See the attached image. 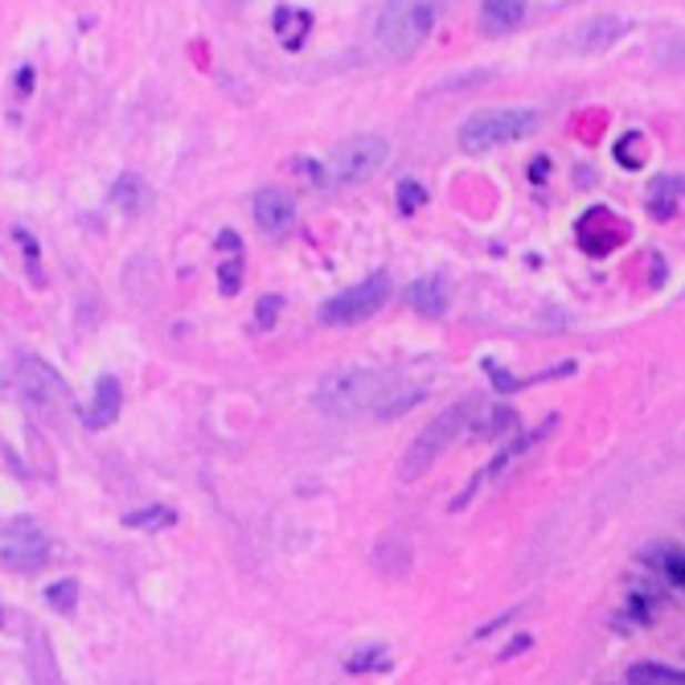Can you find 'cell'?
Returning a JSON list of instances; mask_svg holds the SVG:
<instances>
[{
  "instance_id": "2e32d148",
  "label": "cell",
  "mask_w": 685,
  "mask_h": 685,
  "mask_svg": "<svg viewBox=\"0 0 685 685\" xmlns=\"http://www.w3.org/2000/svg\"><path fill=\"white\" fill-rule=\"evenodd\" d=\"M685 193V177H657L653 181V189H648V210L657 218H673V205H677V198Z\"/></svg>"
},
{
  "instance_id": "277c9868",
  "label": "cell",
  "mask_w": 685,
  "mask_h": 685,
  "mask_svg": "<svg viewBox=\"0 0 685 685\" xmlns=\"http://www.w3.org/2000/svg\"><path fill=\"white\" fill-rule=\"evenodd\" d=\"M537 128V111L530 108H488L476 111L464 120L460 128V144L464 152H484V149H501V144H513Z\"/></svg>"
},
{
  "instance_id": "5b68a950",
  "label": "cell",
  "mask_w": 685,
  "mask_h": 685,
  "mask_svg": "<svg viewBox=\"0 0 685 685\" xmlns=\"http://www.w3.org/2000/svg\"><path fill=\"white\" fill-rule=\"evenodd\" d=\"M382 304H390V275L386 271H374V275H365L357 288H345L341 296L329 300L321 309V321L324 324H357V321H365V316H374Z\"/></svg>"
},
{
  "instance_id": "484cf974",
  "label": "cell",
  "mask_w": 685,
  "mask_h": 685,
  "mask_svg": "<svg viewBox=\"0 0 685 685\" xmlns=\"http://www.w3.org/2000/svg\"><path fill=\"white\" fill-rule=\"evenodd\" d=\"M682 685H685V673H682Z\"/></svg>"
},
{
  "instance_id": "8992f818",
  "label": "cell",
  "mask_w": 685,
  "mask_h": 685,
  "mask_svg": "<svg viewBox=\"0 0 685 685\" xmlns=\"http://www.w3.org/2000/svg\"><path fill=\"white\" fill-rule=\"evenodd\" d=\"M386 161H390V144L382 140V135H353V140H345V144L333 152L329 173H333V181L350 185V181L374 177Z\"/></svg>"
},
{
  "instance_id": "3957f363",
  "label": "cell",
  "mask_w": 685,
  "mask_h": 685,
  "mask_svg": "<svg viewBox=\"0 0 685 685\" xmlns=\"http://www.w3.org/2000/svg\"><path fill=\"white\" fill-rule=\"evenodd\" d=\"M431 26H435V4H382L374 17L377 54L403 62L423 46Z\"/></svg>"
},
{
  "instance_id": "30bf717a",
  "label": "cell",
  "mask_w": 685,
  "mask_h": 685,
  "mask_svg": "<svg viewBox=\"0 0 685 685\" xmlns=\"http://www.w3.org/2000/svg\"><path fill=\"white\" fill-rule=\"evenodd\" d=\"M406 304L419 312V316H444L447 304H452V280H447L444 271H431L423 280H415L406 288Z\"/></svg>"
},
{
  "instance_id": "d6986e66",
  "label": "cell",
  "mask_w": 685,
  "mask_h": 685,
  "mask_svg": "<svg viewBox=\"0 0 685 685\" xmlns=\"http://www.w3.org/2000/svg\"><path fill=\"white\" fill-rule=\"evenodd\" d=\"M46 604L54 607V612H62V616H70V612L79 607V583H74V578L50 583V587H46Z\"/></svg>"
},
{
  "instance_id": "6da1fadb",
  "label": "cell",
  "mask_w": 685,
  "mask_h": 685,
  "mask_svg": "<svg viewBox=\"0 0 685 685\" xmlns=\"http://www.w3.org/2000/svg\"><path fill=\"white\" fill-rule=\"evenodd\" d=\"M427 382L399 370H341L316 386V406L336 419H399L427 399Z\"/></svg>"
},
{
  "instance_id": "7c38bea8",
  "label": "cell",
  "mask_w": 685,
  "mask_h": 685,
  "mask_svg": "<svg viewBox=\"0 0 685 685\" xmlns=\"http://www.w3.org/2000/svg\"><path fill=\"white\" fill-rule=\"evenodd\" d=\"M29 677H33V685H62L54 669V648L41 628H29Z\"/></svg>"
},
{
  "instance_id": "8fae6325",
  "label": "cell",
  "mask_w": 685,
  "mask_h": 685,
  "mask_svg": "<svg viewBox=\"0 0 685 685\" xmlns=\"http://www.w3.org/2000/svg\"><path fill=\"white\" fill-rule=\"evenodd\" d=\"M120 406H123V390H120V382L111 374H103L99 382H94V399H91V406H87V415H82V423L91 431H103V427H111L115 419H120Z\"/></svg>"
},
{
  "instance_id": "4316f807",
  "label": "cell",
  "mask_w": 685,
  "mask_h": 685,
  "mask_svg": "<svg viewBox=\"0 0 685 685\" xmlns=\"http://www.w3.org/2000/svg\"><path fill=\"white\" fill-rule=\"evenodd\" d=\"M0 619H4V612H0Z\"/></svg>"
},
{
  "instance_id": "5bb4252c",
  "label": "cell",
  "mask_w": 685,
  "mask_h": 685,
  "mask_svg": "<svg viewBox=\"0 0 685 685\" xmlns=\"http://www.w3.org/2000/svg\"><path fill=\"white\" fill-rule=\"evenodd\" d=\"M624 29L628 26H624L619 17H592V21L575 33V50H607L612 41H619Z\"/></svg>"
},
{
  "instance_id": "4fadbf2b",
  "label": "cell",
  "mask_w": 685,
  "mask_h": 685,
  "mask_svg": "<svg viewBox=\"0 0 685 685\" xmlns=\"http://www.w3.org/2000/svg\"><path fill=\"white\" fill-rule=\"evenodd\" d=\"M525 21V4L522 0H484L481 4V26L488 33H510Z\"/></svg>"
},
{
  "instance_id": "ba28073f",
  "label": "cell",
  "mask_w": 685,
  "mask_h": 685,
  "mask_svg": "<svg viewBox=\"0 0 685 685\" xmlns=\"http://www.w3.org/2000/svg\"><path fill=\"white\" fill-rule=\"evenodd\" d=\"M17 382H21V390L41 406H67L70 403V386L58 377L54 365L41 362L38 353H17Z\"/></svg>"
},
{
  "instance_id": "cb8c5ba5",
  "label": "cell",
  "mask_w": 685,
  "mask_h": 685,
  "mask_svg": "<svg viewBox=\"0 0 685 685\" xmlns=\"http://www.w3.org/2000/svg\"><path fill=\"white\" fill-rule=\"evenodd\" d=\"M222 292H230V296L239 292V259H230L226 268H222Z\"/></svg>"
},
{
  "instance_id": "7402d4cb",
  "label": "cell",
  "mask_w": 685,
  "mask_h": 685,
  "mask_svg": "<svg viewBox=\"0 0 685 685\" xmlns=\"http://www.w3.org/2000/svg\"><path fill=\"white\" fill-rule=\"evenodd\" d=\"M665 575L673 578V587H682L685 592V554H669V558H665Z\"/></svg>"
},
{
  "instance_id": "44dd1931",
  "label": "cell",
  "mask_w": 685,
  "mask_h": 685,
  "mask_svg": "<svg viewBox=\"0 0 685 685\" xmlns=\"http://www.w3.org/2000/svg\"><path fill=\"white\" fill-rule=\"evenodd\" d=\"M280 309H283L280 296H263V300H259V312H255L259 329H271V324H275V316H280Z\"/></svg>"
},
{
  "instance_id": "d4e9b609",
  "label": "cell",
  "mask_w": 685,
  "mask_h": 685,
  "mask_svg": "<svg viewBox=\"0 0 685 685\" xmlns=\"http://www.w3.org/2000/svg\"><path fill=\"white\" fill-rule=\"evenodd\" d=\"M17 74H21V79H17V87H21V91H33V67H21Z\"/></svg>"
},
{
  "instance_id": "ac0fdd59",
  "label": "cell",
  "mask_w": 685,
  "mask_h": 685,
  "mask_svg": "<svg viewBox=\"0 0 685 685\" xmlns=\"http://www.w3.org/2000/svg\"><path fill=\"white\" fill-rule=\"evenodd\" d=\"M173 522H177V513L164 510V505H149V510L123 513V525H128V530H169Z\"/></svg>"
},
{
  "instance_id": "9c48e42d",
  "label": "cell",
  "mask_w": 685,
  "mask_h": 685,
  "mask_svg": "<svg viewBox=\"0 0 685 685\" xmlns=\"http://www.w3.org/2000/svg\"><path fill=\"white\" fill-rule=\"evenodd\" d=\"M255 222L259 230H268V234H288L292 222H296V202H292V193L280 185H268L255 193Z\"/></svg>"
},
{
  "instance_id": "52a82bcc",
  "label": "cell",
  "mask_w": 685,
  "mask_h": 685,
  "mask_svg": "<svg viewBox=\"0 0 685 685\" xmlns=\"http://www.w3.org/2000/svg\"><path fill=\"white\" fill-rule=\"evenodd\" d=\"M0 558L13 571H41L50 558V537L41 534L33 517H13L0 534Z\"/></svg>"
},
{
  "instance_id": "9a60e30c",
  "label": "cell",
  "mask_w": 685,
  "mask_h": 685,
  "mask_svg": "<svg viewBox=\"0 0 685 685\" xmlns=\"http://www.w3.org/2000/svg\"><path fill=\"white\" fill-rule=\"evenodd\" d=\"M111 205H120L123 214H140L149 205V185L140 181V173H123L115 185H111Z\"/></svg>"
},
{
  "instance_id": "603a6c76",
  "label": "cell",
  "mask_w": 685,
  "mask_h": 685,
  "mask_svg": "<svg viewBox=\"0 0 685 685\" xmlns=\"http://www.w3.org/2000/svg\"><path fill=\"white\" fill-rule=\"evenodd\" d=\"M374 661H382V648H370V653H357V657H350V673H365V669H377Z\"/></svg>"
},
{
  "instance_id": "ffe728a7",
  "label": "cell",
  "mask_w": 685,
  "mask_h": 685,
  "mask_svg": "<svg viewBox=\"0 0 685 685\" xmlns=\"http://www.w3.org/2000/svg\"><path fill=\"white\" fill-rule=\"evenodd\" d=\"M423 202H427V189L419 185V181H403V185H399V205H403V214H415Z\"/></svg>"
},
{
  "instance_id": "e0dca14e",
  "label": "cell",
  "mask_w": 685,
  "mask_h": 685,
  "mask_svg": "<svg viewBox=\"0 0 685 685\" xmlns=\"http://www.w3.org/2000/svg\"><path fill=\"white\" fill-rule=\"evenodd\" d=\"M628 685H682V673H673L661 661H641L628 669Z\"/></svg>"
},
{
  "instance_id": "7a4b0ae2",
  "label": "cell",
  "mask_w": 685,
  "mask_h": 685,
  "mask_svg": "<svg viewBox=\"0 0 685 685\" xmlns=\"http://www.w3.org/2000/svg\"><path fill=\"white\" fill-rule=\"evenodd\" d=\"M481 406L476 399H469V403H456V406H447L444 415L435 419L423 435H419L415 444L406 447V456H403V481H415V476H423V472L435 464V460L444 456L447 447L456 444L460 435H469L472 427H476V419H481Z\"/></svg>"
}]
</instances>
